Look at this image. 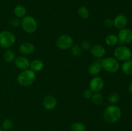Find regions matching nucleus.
I'll return each instance as SVG.
<instances>
[{"mask_svg":"<svg viewBox=\"0 0 132 131\" xmlns=\"http://www.w3.org/2000/svg\"><path fill=\"white\" fill-rule=\"evenodd\" d=\"M122 116L121 108L116 105H108L104 109L103 113V119L106 123L113 124L120 120Z\"/></svg>","mask_w":132,"mask_h":131,"instance_id":"1","label":"nucleus"},{"mask_svg":"<svg viewBox=\"0 0 132 131\" xmlns=\"http://www.w3.org/2000/svg\"><path fill=\"white\" fill-rule=\"evenodd\" d=\"M36 73L30 69L23 70L18 74L17 77V82L23 87H28L31 86L36 81Z\"/></svg>","mask_w":132,"mask_h":131,"instance_id":"2","label":"nucleus"},{"mask_svg":"<svg viewBox=\"0 0 132 131\" xmlns=\"http://www.w3.org/2000/svg\"><path fill=\"white\" fill-rule=\"evenodd\" d=\"M102 69L110 73H115L120 68V64L115 57H106L101 61Z\"/></svg>","mask_w":132,"mask_h":131,"instance_id":"3","label":"nucleus"},{"mask_svg":"<svg viewBox=\"0 0 132 131\" xmlns=\"http://www.w3.org/2000/svg\"><path fill=\"white\" fill-rule=\"evenodd\" d=\"M16 37L13 32L9 30H4L0 32V46L8 49L15 44Z\"/></svg>","mask_w":132,"mask_h":131,"instance_id":"4","label":"nucleus"},{"mask_svg":"<svg viewBox=\"0 0 132 131\" xmlns=\"http://www.w3.org/2000/svg\"><path fill=\"white\" fill-rule=\"evenodd\" d=\"M21 26L23 30L27 33H33L37 28L36 19L30 15H25L21 20Z\"/></svg>","mask_w":132,"mask_h":131,"instance_id":"5","label":"nucleus"},{"mask_svg":"<svg viewBox=\"0 0 132 131\" xmlns=\"http://www.w3.org/2000/svg\"><path fill=\"white\" fill-rule=\"evenodd\" d=\"M113 55L118 61L125 62L130 60L132 56V52L128 46H119L115 49Z\"/></svg>","mask_w":132,"mask_h":131,"instance_id":"6","label":"nucleus"},{"mask_svg":"<svg viewBox=\"0 0 132 131\" xmlns=\"http://www.w3.org/2000/svg\"><path fill=\"white\" fill-rule=\"evenodd\" d=\"M57 47L61 50L70 49L73 44V38L68 34H63L59 36L56 40Z\"/></svg>","mask_w":132,"mask_h":131,"instance_id":"7","label":"nucleus"},{"mask_svg":"<svg viewBox=\"0 0 132 131\" xmlns=\"http://www.w3.org/2000/svg\"><path fill=\"white\" fill-rule=\"evenodd\" d=\"M104 86V80L101 77L98 76H95L93 77L89 82V89L92 91L93 93L99 92L101 91Z\"/></svg>","mask_w":132,"mask_h":131,"instance_id":"8","label":"nucleus"},{"mask_svg":"<svg viewBox=\"0 0 132 131\" xmlns=\"http://www.w3.org/2000/svg\"><path fill=\"white\" fill-rule=\"evenodd\" d=\"M119 42L125 44L132 43V30L130 28H123L119 30L118 34Z\"/></svg>","mask_w":132,"mask_h":131,"instance_id":"9","label":"nucleus"},{"mask_svg":"<svg viewBox=\"0 0 132 131\" xmlns=\"http://www.w3.org/2000/svg\"><path fill=\"white\" fill-rule=\"evenodd\" d=\"M14 64L17 68L23 71L29 69L30 62L28 58L24 56H19L15 58L14 60Z\"/></svg>","mask_w":132,"mask_h":131,"instance_id":"10","label":"nucleus"},{"mask_svg":"<svg viewBox=\"0 0 132 131\" xmlns=\"http://www.w3.org/2000/svg\"><path fill=\"white\" fill-rule=\"evenodd\" d=\"M127 24L128 18L124 14H119L113 19V26L119 30L126 28Z\"/></svg>","mask_w":132,"mask_h":131,"instance_id":"11","label":"nucleus"},{"mask_svg":"<svg viewBox=\"0 0 132 131\" xmlns=\"http://www.w3.org/2000/svg\"><path fill=\"white\" fill-rule=\"evenodd\" d=\"M44 108L47 110H53L57 106V100L52 95H47L43 101Z\"/></svg>","mask_w":132,"mask_h":131,"instance_id":"12","label":"nucleus"},{"mask_svg":"<svg viewBox=\"0 0 132 131\" xmlns=\"http://www.w3.org/2000/svg\"><path fill=\"white\" fill-rule=\"evenodd\" d=\"M90 51L92 55L97 59L103 58L106 53L105 48L101 44H95L92 46L90 49Z\"/></svg>","mask_w":132,"mask_h":131,"instance_id":"13","label":"nucleus"},{"mask_svg":"<svg viewBox=\"0 0 132 131\" xmlns=\"http://www.w3.org/2000/svg\"><path fill=\"white\" fill-rule=\"evenodd\" d=\"M34 44L32 42H24L20 44L19 47V51L21 53L24 55H29L35 51Z\"/></svg>","mask_w":132,"mask_h":131,"instance_id":"14","label":"nucleus"},{"mask_svg":"<svg viewBox=\"0 0 132 131\" xmlns=\"http://www.w3.org/2000/svg\"><path fill=\"white\" fill-rule=\"evenodd\" d=\"M102 70V66L101 62H94L92 63L88 68L89 74L92 76H97L101 73Z\"/></svg>","mask_w":132,"mask_h":131,"instance_id":"15","label":"nucleus"},{"mask_svg":"<svg viewBox=\"0 0 132 131\" xmlns=\"http://www.w3.org/2000/svg\"><path fill=\"white\" fill-rule=\"evenodd\" d=\"M43 68L44 63L42 60H39V59H35V60L30 62L29 69L34 71L35 73L41 71Z\"/></svg>","mask_w":132,"mask_h":131,"instance_id":"16","label":"nucleus"},{"mask_svg":"<svg viewBox=\"0 0 132 131\" xmlns=\"http://www.w3.org/2000/svg\"><path fill=\"white\" fill-rule=\"evenodd\" d=\"M27 13V9L25 6L22 5H18L15 6L14 9V14L15 17L19 19H22L26 15Z\"/></svg>","mask_w":132,"mask_h":131,"instance_id":"17","label":"nucleus"},{"mask_svg":"<svg viewBox=\"0 0 132 131\" xmlns=\"http://www.w3.org/2000/svg\"><path fill=\"white\" fill-rule=\"evenodd\" d=\"M121 69L122 73L126 75H132V60L131 59L123 62L121 66Z\"/></svg>","mask_w":132,"mask_h":131,"instance_id":"18","label":"nucleus"},{"mask_svg":"<svg viewBox=\"0 0 132 131\" xmlns=\"http://www.w3.org/2000/svg\"><path fill=\"white\" fill-rule=\"evenodd\" d=\"M104 41H105L106 44H107L108 46H113L119 42L118 37L117 35L114 34V33H110L106 37Z\"/></svg>","mask_w":132,"mask_h":131,"instance_id":"19","label":"nucleus"},{"mask_svg":"<svg viewBox=\"0 0 132 131\" xmlns=\"http://www.w3.org/2000/svg\"><path fill=\"white\" fill-rule=\"evenodd\" d=\"M77 14L81 19H87L90 16V11L86 6H80L77 10Z\"/></svg>","mask_w":132,"mask_h":131,"instance_id":"20","label":"nucleus"},{"mask_svg":"<svg viewBox=\"0 0 132 131\" xmlns=\"http://www.w3.org/2000/svg\"><path fill=\"white\" fill-rule=\"evenodd\" d=\"M3 58L5 62L8 63H11L15 60V54L12 50H8L4 53Z\"/></svg>","mask_w":132,"mask_h":131,"instance_id":"21","label":"nucleus"},{"mask_svg":"<svg viewBox=\"0 0 132 131\" xmlns=\"http://www.w3.org/2000/svg\"><path fill=\"white\" fill-rule=\"evenodd\" d=\"M92 100L94 104L97 105H100L103 104L104 98H103V95L100 92H95L94 94H93Z\"/></svg>","mask_w":132,"mask_h":131,"instance_id":"22","label":"nucleus"},{"mask_svg":"<svg viewBox=\"0 0 132 131\" xmlns=\"http://www.w3.org/2000/svg\"><path fill=\"white\" fill-rule=\"evenodd\" d=\"M72 131H86V127L81 122H75L71 125Z\"/></svg>","mask_w":132,"mask_h":131,"instance_id":"23","label":"nucleus"},{"mask_svg":"<svg viewBox=\"0 0 132 131\" xmlns=\"http://www.w3.org/2000/svg\"><path fill=\"white\" fill-rule=\"evenodd\" d=\"M108 101L112 105H116L120 100V96L117 92H112L108 96Z\"/></svg>","mask_w":132,"mask_h":131,"instance_id":"24","label":"nucleus"},{"mask_svg":"<svg viewBox=\"0 0 132 131\" xmlns=\"http://www.w3.org/2000/svg\"><path fill=\"white\" fill-rule=\"evenodd\" d=\"M13 121L10 119H6L3 121L1 128L3 131H9L12 128Z\"/></svg>","mask_w":132,"mask_h":131,"instance_id":"25","label":"nucleus"},{"mask_svg":"<svg viewBox=\"0 0 132 131\" xmlns=\"http://www.w3.org/2000/svg\"><path fill=\"white\" fill-rule=\"evenodd\" d=\"M72 54L76 57H79L82 54V48L79 45H73L71 48Z\"/></svg>","mask_w":132,"mask_h":131,"instance_id":"26","label":"nucleus"},{"mask_svg":"<svg viewBox=\"0 0 132 131\" xmlns=\"http://www.w3.org/2000/svg\"><path fill=\"white\" fill-rule=\"evenodd\" d=\"M81 48L82 50H88L91 48L92 47V44L88 40H83L82 42H81V45H80Z\"/></svg>","mask_w":132,"mask_h":131,"instance_id":"27","label":"nucleus"},{"mask_svg":"<svg viewBox=\"0 0 132 131\" xmlns=\"http://www.w3.org/2000/svg\"><path fill=\"white\" fill-rule=\"evenodd\" d=\"M82 95H83V97L85 98V99H90L92 97L93 92L90 89H85V91H83Z\"/></svg>","mask_w":132,"mask_h":131,"instance_id":"28","label":"nucleus"},{"mask_svg":"<svg viewBox=\"0 0 132 131\" xmlns=\"http://www.w3.org/2000/svg\"><path fill=\"white\" fill-rule=\"evenodd\" d=\"M10 24L13 27H18L19 25H21V20L18 17L12 18L10 21Z\"/></svg>","mask_w":132,"mask_h":131,"instance_id":"29","label":"nucleus"},{"mask_svg":"<svg viewBox=\"0 0 132 131\" xmlns=\"http://www.w3.org/2000/svg\"><path fill=\"white\" fill-rule=\"evenodd\" d=\"M104 25L106 28H112L113 26V19H110V18L105 19L104 21Z\"/></svg>","mask_w":132,"mask_h":131,"instance_id":"30","label":"nucleus"},{"mask_svg":"<svg viewBox=\"0 0 132 131\" xmlns=\"http://www.w3.org/2000/svg\"><path fill=\"white\" fill-rule=\"evenodd\" d=\"M128 91L130 93L132 94V82H130L128 86Z\"/></svg>","mask_w":132,"mask_h":131,"instance_id":"31","label":"nucleus"},{"mask_svg":"<svg viewBox=\"0 0 132 131\" xmlns=\"http://www.w3.org/2000/svg\"><path fill=\"white\" fill-rule=\"evenodd\" d=\"M0 131H3V130L2 129V128L1 127H0Z\"/></svg>","mask_w":132,"mask_h":131,"instance_id":"32","label":"nucleus"}]
</instances>
